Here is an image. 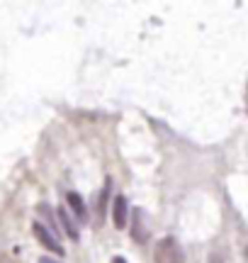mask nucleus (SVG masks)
Masks as SVG:
<instances>
[{
    "instance_id": "obj_1",
    "label": "nucleus",
    "mask_w": 248,
    "mask_h": 263,
    "mask_svg": "<svg viewBox=\"0 0 248 263\" xmlns=\"http://www.w3.org/2000/svg\"><path fill=\"white\" fill-rule=\"evenodd\" d=\"M153 261L156 263H185V256H182L180 244L173 239V236H166L156 244V251H153Z\"/></svg>"
},
{
    "instance_id": "obj_2",
    "label": "nucleus",
    "mask_w": 248,
    "mask_h": 263,
    "mask_svg": "<svg viewBox=\"0 0 248 263\" xmlns=\"http://www.w3.org/2000/svg\"><path fill=\"white\" fill-rule=\"evenodd\" d=\"M32 232H34V239H37V241H39L42 246H44L47 251H54V254H64V249H61V244H58V239L54 236V232H49V229H47L44 224L34 222Z\"/></svg>"
},
{
    "instance_id": "obj_3",
    "label": "nucleus",
    "mask_w": 248,
    "mask_h": 263,
    "mask_svg": "<svg viewBox=\"0 0 248 263\" xmlns=\"http://www.w3.org/2000/svg\"><path fill=\"white\" fill-rule=\"evenodd\" d=\"M112 219H115V227H119V229L127 224V197L124 195L115 197V205H112Z\"/></svg>"
},
{
    "instance_id": "obj_4",
    "label": "nucleus",
    "mask_w": 248,
    "mask_h": 263,
    "mask_svg": "<svg viewBox=\"0 0 248 263\" xmlns=\"http://www.w3.org/2000/svg\"><path fill=\"white\" fill-rule=\"evenodd\" d=\"M56 212H58V222L64 224V232H66V234L71 236L73 241H76V239H78V227L73 224V219L68 217V212H66V210H64V207H58Z\"/></svg>"
},
{
    "instance_id": "obj_5",
    "label": "nucleus",
    "mask_w": 248,
    "mask_h": 263,
    "mask_svg": "<svg viewBox=\"0 0 248 263\" xmlns=\"http://www.w3.org/2000/svg\"><path fill=\"white\" fill-rule=\"evenodd\" d=\"M66 200H68V205L73 207V212H76V217H80V219H86V205H83V200L78 197V193H68Z\"/></svg>"
},
{
    "instance_id": "obj_6",
    "label": "nucleus",
    "mask_w": 248,
    "mask_h": 263,
    "mask_svg": "<svg viewBox=\"0 0 248 263\" xmlns=\"http://www.w3.org/2000/svg\"><path fill=\"white\" fill-rule=\"evenodd\" d=\"M132 236L136 239V241H146V232H143V224H141V215H136V222H134Z\"/></svg>"
},
{
    "instance_id": "obj_7",
    "label": "nucleus",
    "mask_w": 248,
    "mask_h": 263,
    "mask_svg": "<svg viewBox=\"0 0 248 263\" xmlns=\"http://www.w3.org/2000/svg\"><path fill=\"white\" fill-rule=\"evenodd\" d=\"M39 263H58V261H54V258H42Z\"/></svg>"
},
{
    "instance_id": "obj_8",
    "label": "nucleus",
    "mask_w": 248,
    "mask_h": 263,
    "mask_svg": "<svg viewBox=\"0 0 248 263\" xmlns=\"http://www.w3.org/2000/svg\"><path fill=\"white\" fill-rule=\"evenodd\" d=\"M112 263H127V261H124V258H119V256H117V258H112Z\"/></svg>"
}]
</instances>
